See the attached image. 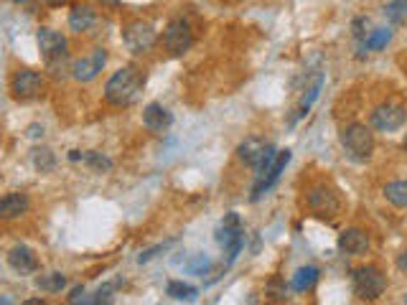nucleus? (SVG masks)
Segmentation results:
<instances>
[{
  "mask_svg": "<svg viewBox=\"0 0 407 305\" xmlns=\"http://www.w3.org/2000/svg\"><path fill=\"white\" fill-rule=\"evenodd\" d=\"M146 87V74L138 66H122L105 84V100L114 107H130Z\"/></svg>",
  "mask_w": 407,
  "mask_h": 305,
  "instance_id": "obj_1",
  "label": "nucleus"
},
{
  "mask_svg": "<svg viewBox=\"0 0 407 305\" xmlns=\"http://www.w3.org/2000/svg\"><path fill=\"white\" fill-rule=\"evenodd\" d=\"M341 148L346 152V158H351L354 163H367L374 152V133L362 122H351L338 133Z\"/></svg>",
  "mask_w": 407,
  "mask_h": 305,
  "instance_id": "obj_2",
  "label": "nucleus"
},
{
  "mask_svg": "<svg viewBox=\"0 0 407 305\" xmlns=\"http://www.w3.org/2000/svg\"><path fill=\"white\" fill-rule=\"evenodd\" d=\"M216 244L227 254V267L237 260V254L244 247V229H242L240 216H237L235 211H229V214L224 216V222L216 227Z\"/></svg>",
  "mask_w": 407,
  "mask_h": 305,
  "instance_id": "obj_3",
  "label": "nucleus"
},
{
  "mask_svg": "<svg viewBox=\"0 0 407 305\" xmlns=\"http://www.w3.org/2000/svg\"><path fill=\"white\" fill-rule=\"evenodd\" d=\"M158 41V33L153 28V23L148 20H130V23L122 28V44L130 54H148V51L155 46Z\"/></svg>",
  "mask_w": 407,
  "mask_h": 305,
  "instance_id": "obj_4",
  "label": "nucleus"
},
{
  "mask_svg": "<svg viewBox=\"0 0 407 305\" xmlns=\"http://www.w3.org/2000/svg\"><path fill=\"white\" fill-rule=\"evenodd\" d=\"M351 285H354V295H359L362 300H377L387 287V280L384 275L377 270V267H356L351 273Z\"/></svg>",
  "mask_w": 407,
  "mask_h": 305,
  "instance_id": "obj_5",
  "label": "nucleus"
},
{
  "mask_svg": "<svg viewBox=\"0 0 407 305\" xmlns=\"http://www.w3.org/2000/svg\"><path fill=\"white\" fill-rule=\"evenodd\" d=\"M194 46V31L184 18H171L163 31V49L171 56H184L186 51Z\"/></svg>",
  "mask_w": 407,
  "mask_h": 305,
  "instance_id": "obj_6",
  "label": "nucleus"
},
{
  "mask_svg": "<svg viewBox=\"0 0 407 305\" xmlns=\"http://www.w3.org/2000/svg\"><path fill=\"white\" fill-rule=\"evenodd\" d=\"M369 122H372V127L379 130V133H394V130L405 127L407 109L402 107V104H394V102H384V104L372 109Z\"/></svg>",
  "mask_w": 407,
  "mask_h": 305,
  "instance_id": "obj_7",
  "label": "nucleus"
},
{
  "mask_svg": "<svg viewBox=\"0 0 407 305\" xmlns=\"http://www.w3.org/2000/svg\"><path fill=\"white\" fill-rule=\"evenodd\" d=\"M305 203H308V209L316 216H321V219H334V216H338V211H341V198L331 189H326V186L311 189Z\"/></svg>",
  "mask_w": 407,
  "mask_h": 305,
  "instance_id": "obj_8",
  "label": "nucleus"
},
{
  "mask_svg": "<svg viewBox=\"0 0 407 305\" xmlns=\"http://www.w3.org/2000/svg\"><path fill=\"white\" fill-rule=\"evenodd\" d=\"M41 89H44V76L33 69H20L11 82L13 97L20 102L36 100V97L41 95Z\"/></svg>",
  "mask_w": 407,
  "mask_h": 305,
  "instance_id": "obj_9",
  "label": "nucleus"
},
{
  "mask_svg": "<svg viewBox=\"0 0 407 305\" xmlns=\"http://www.w3.org/2000/svg\"><path fill=\"white\" fill-rule=\"evenodd\" d=\"M105 64H107V51L95 49L89 56H82L79 61L71 64V76H74L76 82H92L105 69Z\"/></svg>",
  "mask_w": 407,
  "mask_h": 305,
  "instance_id": "obj_10",
  "label": "nucleus"
},
{
  "mask_svg": "<svg viewBox=\"0 0 407 305\" xmlns=\"http://www.w3.org/2000/svg\"><path fill=\"white\" fill-rule=\"evenodd\" d=\"M293 158V152L290 150H280L278 155H275L273 165L267 168L265 176H260L257 181H254V189H252V201H257L260 196H265L267 191L273 189L275 184H278V178L283 176V171H285V165L290 163Z\"/></svg>",
  "mask_w": 407,
  "mask_h": 305,
  "instance_id": "obj_11",
  "label": "nucleus"
},
{
  "mask_svg": "<svg viewBox=\"0 0 407 305\" xmlns=\"http://www.w3.org/2000/svg\"><path fill=\"white\" fill-rule=\"evenodd\" d=\"M36 41H38V51L44 59H54V56H61L66 54V36H61L59 31L54 28H38L36 33Z\"/></svg>",
  "mask_w": 407,
  "mask_h": 305,
  "instance_id": "obj_12",
  "label": "nucleus"
},
{
  "mask_svg": "<svg viewBox=\"0 0 407 305\" xmlns=\"http://www.w3.org/2000/svg\"><path fill=\"white\" fill-rule=\"evenodd\" d=\"M273 150H275L273 145H267V143H262V140H257V138H249V140H244V143H240L237 155H240L242 163H247V165H252V168H257V165H260Z\"/></svg>",
  "mask_w": 407,
  "mask_h": 305,
  "instance_id": "obj_13",
  "label": "nucleus"
},
{
  "mask_svg": "<svg viewBox=\"0 0 407 305\" xmlns=\"http://www.w3.org/2000/svg\"><path fill=\"white\" fill-rule=\"evenodd\" d=\"M8 265H11L18 275H33L38 270V257L33 254L31 247L16 244V247L8 252Z\"/></svg>",
  "mask_w": 407,
  "mask_h": 305,
  "instance_id": "obj_14",
  "label": "nucleus"
},
{
  "mask_svg": "<svg viewBox=\"0 0 407 305\" xmlns=\"http://www.w3.org/2000/svg\"><path fill=\"white\" fill-rule=\"evenodd\" d=\"M338 249L343 254H351V257H359V254H367L369 249V234L362 229H346L338 234Z\"/></svg>",
  "mask_w": 407,
  "mask_h": 305,
  "instance_id": "obj_15",
  "label": "nucleus"
},
{
  "mask_svg": "<svg viewBox=\"0 0 407 305\" xmlns=\"http://www.w3.org/2000/svg\"><path fill=\"white\" fill-rule=\"evenodd\" d=\"M143 125L153 133H163L173 125V114L160 104V102H151L146 109H143Z\"/></svg>",
  "mask_w": 407,
  "mask_h": 305,
  "instance_id": "obj_16",
  "label": "nucleus"
},
{
  "mask_svg": "<svg viewBox=\"0 0 407 305\" xmlns=\"http://www.w3.org/2000/svg\"><path fill=\"white\" fill-rule=\"evenodd\" d=\"M31 206V198L23 191H13L8 196L0 198V219H16V216L25 214Z\"/></svg>",
  "mask_w": 407,
  "mask_h": 305,
  "instance_id": "obj_17",
  "label": "nucleus"
},
{
  "mask_svg": "<svg viewBox=\"0 0 407 305\" xmlns=\"http://www.w3.org/2000/svg\"><path fill=\"white\" fill-rule=\"evenodd\" d=\"M95 20H97V13L92 11V6H84V3L82 6H74L69 13V28L76 33L89 31V28L95 25Z\"/></svg>",
  "mask_w": 407,
  "mask_h": 305,
  "instance_id": "obj_18",
  "label": "nucleus"
},
{
  "mask_svg": "<svg viewBox=\"0 0 407 305\" xmlns=\"http://www.w3.org/2000/svg\"><path fill=\"white\" fill-rule=\"evenodd\" d=\"M318 277H321V273H318V267L308 265V267H300L298 273L293 275L290 280V287L295 292H308L313 290V285L318 282Z\"/></svg>",
  "mask_w": 407,
  "mask_h": 305,
  "instance_id": "obj_19",
  "label": "nucleus"
},
{
  "mask_svg": "<svg viewBox=\"0 0 407 305\" xmlns=\"http://www.w3.org/2000/svg\"><path fill=\"white\" fill-rule=\"evenodd\" d=\"M384 198H387L392 206H400V209H407V181H392V184L384 186Z\"/></svg>",
  "mask_w": 407,
  "mask_h": 305,
  "instance_id": "obj_20",
  "label": "nucleus"
},
{
  "mask_svg": "<svg viewBox=\"0 0 407 305\" xmlns=\"http://www.w3.org/2000/svg\"><path fill=\"white\" fill-rule=\"evenodd\" d=\"M165 295L173 300H196L199 290L189 282H181V280H171L168 285H165Z\"/></svg>",
  "mask_w": 407,
  "mask_h": 305,
  "instance_id": "obj_21",
  "label": "nucleus"
},
{
  "mask_svg": "<svg viewBox=\"0 0 407 305\" xmlns=\"http://www.w3.org/2000/svg\"><path fill=\"white\" fill-rule=\"evenodd\" d=\"M321 87H324V74H318L316 79H313L311 87L305 89L308 95H303V100H300L298 112H295V120H298V117H303V114H308V109H311V104L316 102V97H318V92H321Z\"/></svg>",
  "mask_w": 407,
  "mask_h": 305,
  "instance_id": "obj_22",
  "label": "nucleus"
},
{
  "mask_svg": "<svg viewBox=\"0 0 407 305\" xmlns=\"http://www.w3.org/2000/svg\"><path fill=\"white\" fill-rule=\"evenodd\" d=\"M36 285H38V290H44V292H61L64 287H66V275H61V273L41 275V277H36Z\"/></svg>",
  "mask_w": 407,
  "mask_h": 305,
  "instance_id": "obj_23",
  "label": "nucleus"
},
{
  "mask_svg": "<svg viewBox=\"0 0 407 305\" xmlns=\"http://www.w3.org/2000/svg\"><path fill=\"white\" fill-rule=\"evenodd\" d=\"M31 160H33V168L41 173L54 171V165H57V158H54V152H51L49 148H33Z\"/></svg>",
  "mask_w": 407,
  "mask_h": 305,
  "instance_id": "obj_24",
  "label": "nucleus"
},
{
  "mask_svg": "<svg viewBox=\"0 0 407 305\" xmlns=\"http://www.w3.org/2000/svg\"><path fill=\"white\" fill-rule=\"evenodd\" d=\"M82 163L84 165H89L92 171H97V173H107V171H112V160L107 158V155H102V152H97V150H87V152H82Z\"/></svg>",
  "mask_w": 407,
  "mask_h": 305,
  "instance_id": "obj_25",
  "label": "nucleus"
},
{
  "mask_svg": "<svg viewBox=\"0 0 407 305\" xmlns=\"http://www.w3.org/2000/svg\"><path fill=\"white\" fill-rule=\"evenodd\" d=\"M46 71H49L54 79H64L66 74H71V64H69V54H61V56L46 59Z\"/></svg>",
  "mask_w": 407,
  "mask_h": 305,
  "instance_id": "obj_26",
  "label": "nucleus"
},
{
  "mask_svg": "<svg viewBox=\"0 0 407 305\" xmlns=\"http://www.w3.org/2000/svg\"><path fill=\"white\" fill-rule=\"evenodd\" d=\"M389 38H392V31H387V28H377V31H372L367 38H364V49L382 51L389 44Z\"/></svg>",
  "mask_w": 407,
  "mask_h": 305,
  "instance_id": "obj_27",
  "label": "nucleus"
},
{
  "mask_svg": "<svg viewBox=\"0 0 407 305\" xmlns=\"http://www.w3.org/2000/svg\"><path fill=\"white\" fill-rule=\"evenodd\" d=\"M384 13H387L394 23H400V20L407 18V0H392V3H387Z\"/></svg>",
  "mask_w": 407,
  "mask_h": 305,
  "instance_id": "obj_28",
  "label": "nucleus"
},
{
  "mask_svg": "<svg viewBox=\"0 0 407 305\" xmlns=\"http://www.w3.org/2000/svg\"><path fill=\"white\" fill-rule=\"evenodd\" d=\"M173 244H176V239H168V241H163V244H155V247L146 249V252H140V254H138V265H146V262H151L153 257H158L160 252H165V249H171Z\"/></svg>",
  "mask_w": 407,
  "mask_h": 305,
  "instance_id": "obj_29",
  "label": "nucleus"
},
{
  "mask_svg": "<svg viewBox=\"0 0 407 305\" xmlns=\"http://www.w3.org/2000/svg\"><path fill=\"white\" fill-rule=\"evenodd\" d=\"M267 295L273 300H288V285L280 277H273L267 285Z\"/></svg>",
  "mask_w": 407,
  "mask_h": 305,
  "instance_id": "obj_30",
  "label": "nucleus"
},
{
  "mask_svg": "<svg viewBox=\"0 0 407 305\" xmlns=\"http://www.w3.org/2000/svg\"><path fill=\"white\" fill-rule=\"evenodd\" d=\"M209 267H211V262L206 260V257H204V254H201V257H199L196 262H191V265H189V270H191V273L206 275V270H209Z\"/></svg>",
  "mask_w": 407,
  "mask_h": 305,
  "instance_id": "obj_31",
  "label": "nucleus"
},
{
  "mask_svg": "<svg viewBox=\"0 0 407 305\" xmlns=\"http://www.w3.org/2000/svg\"><path fill=\"white\" fill-rule=\"evenodd\" d=\"M25 135H28V138H44V127H41V125H31Z\"/></svg>",
  "mask_w": 407,
  "mask_h": 305,
  "instance_id": "obj_32",
  "label": "nucleus"
},
{
  "mask_svg": "<svg viewBox=\"0 0 407 305\" xmlns=\"http://www.w3.org/2000/svg\"><path fill=\"white\" fill-rule=\"evenodd\" d=\"M397 270H400V273H405V275H407V249H405V252L400 254V257H397Z\"/></svg>",
  "mask_w": 407,
  "mask_h": 305,
  "instance_id": "obj_33",
  "label": "nucleus"
},
{
  "mask_svg": "<svg viewBox=\"0 0 407 305\" xmlns=\"http://www.w3.org/2000/svg\"><path fill=\"white\" fill-rule=\"evenodd\" d=\"M69 0H46V6H54V8H59V6H66Z\"/></svg>",
  "mask_w": 407,
  "mask_h": 305,
  "instance_id": "obj_34",
  "label": "nucleus"
},
{
  "mask_svg": "<svg viewBox=\"0 0 407 305\" xmlns=\"http://www.w3.org/2000/svg\"><path fill=\"white\" fill-rule=\"evenodd\" d=\"M69 160H71V163H76V160H82V152H79V150H71V152H69Z\"/></svg>",
  "mask_w": 407,
  "mask_h": 305,
  "instance_id": "obj_35",
  "label": "nucleus"
},
{
  "mask_svg": "<svg viewBox=\"0 0 407 305\" xmlns=\"http://www.w3.org/2000/svg\"><path fill=\"white\" fill-rule=\"evenodd\" d=\"M97 3H102V6H117L120 0H97Z\"/></svg>",
  "mask_w": 407,
  "mask_h": 305,
  "instance_id": "obj_36",
  "label": "nucleus"
},
{
  "mask_svg": "<svg viewBox=\"0 0 407 305\" xmlns=\"http://www.w3.org/2000/svg\"><path fill=\"white\" fill-rule=\"evenodd\" d=\"M11 3H16V6H28L31 0H11Z\"/></svg>",
  "mask_w": 407,
  "mask_h": 305,
  "instance_id": "obj_37",
  "label": "nucleus"
},
{
  "mask_svg": "<svg viewBox=\"0 0 407 305\" xmlns=\"http://www.w3.org/2000/svg\"><path fill=\"white\" fill-rule=\"evenodd\" d=\"M402 148H405V150H407V135H405V138H402Z\"/></svg>",
  "mask_w": 407,
  "mask_h": 305,
  "instance_id": "obj_38",
  "label": "nucleus"
},
{
  "mask_svg": "<svg viewBox=\"0 0 407 305\" xmlns=\"http://www.w3.org/2000/svg\"><path fill=\"white\" fill-rule=\"evenodd\" d=\"M405 303H407V292H405Z\"/></svg>",
  "mask_w": 407,
  "mask_h": 305,
  "instance_id": "obj_39",
  "label": "nucleus"
}]
</instances>
